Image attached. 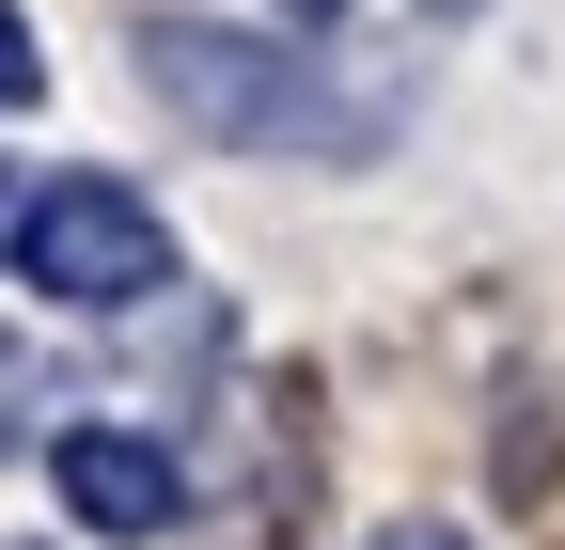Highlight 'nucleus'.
<instances>
[{
	"label": "nucleus",
	"instance_id": "6",
	"mask_svg": "<svg viewBox=\"0 0 565 550\" xmlns=\"http://www.w3.org/2000/svg\"><path fill=\"white\" fill-rule=\"evenodd\" d=\"M17 204H32V189H17V158H0V236H17Z\"/></svg>",
	"mask_w": 565,
	"mask_h": 550
},
{
	"label": "nucleus",
	"instance_id": "1",
	"mask_svg": "<svg viewBox=\"0 0 565 550\" xmlns=\"http://www.w3.org/2000/svg\"><path fill=\"white\" fill-rule=\"evenodd\" d=\"M0 252H17L63 315H126V299L173 284V221H158L126 173H47V189L17 204V236H0Z\"/></svg>",
	"mask_w": 565,
	"mask_h": 550
},
{
	"label": "nucleus",
	"instance_id": "2",
	"mask_svg": "<svg viewBox=\"0 0 565 550\" xmlns=\"http://www.w3.org/2000/svg\"><path fill=\"white\" fill-rule=\"evenodd\" d=\"M141 95H158V110H189L204 126V142H282V126H299L315 110V80H299V63H282V47H236V32H141Z\"/></svg>",
	"mask_w": 565,
	"mask_h": 550
},
{
	"label": "nucleus",
	"instance_id": "5",
	"mask_svg": "<svg viewBox=\"0 0 565 550\" xmlns=\"http://www.w3.org/2000/svg\"><path fill=\"white\" fill-rule=\"evenodd\" d=\"M377 550H471V535H424V519H408V535H377Z\"/></svg>",
	"mask_w": 565,
	"mask_h": 550
},
{
	"label": "nucleus",
	"instance_id": "3",
	"mask_svg": "<svg viewBox=\"0 0 565 550\" xmlns=\"http://www.w3.org/2000/svg\"><path fill=\"white\" fill-rule=\"evenodd\" d=\"M47 472H63V504H79V535H173V441H141V425H63Z\"/></svg>",
	"mask_w": 565,
	"mask_h": 550
},
{
	"label": "nucleus",
	"instance_id": "7",
	"mask_svg": "<svg viewBox=\"0 0 565 550\" xmlns=\"http://www.w3.org/2000/svg\"><path fill=\"white\" fill-rule=\"evenodd\" d=\"M282 17H330V0H282Z\"/></svg>",
	"mask_w": 565,
	"mask_h": 550
},
{
	"label": "nucleus",
	"instance_id": "4",
	"mask_svg": "<svg viewBox=\"0 0 565 550\" xmlns=\"http://www.w3.org/2000/svg\"><path fill=\"white\" fill-rule=\"evenodd\" d=\"M32 95H47V47H32L17 0H0V110H32Z\"/></svg>",
	"mask_w": 565,
	"mask_h": 550
}]
</instances>
